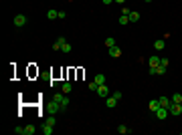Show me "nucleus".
Instances as JSON below:
<instances>
[{"mask_svg": "<svg viewBox=\"0 0 182 135\" xmlns=\"http://www.w3.org/2000/svg\"><path fill=\"white\" fill-rule=\"evenodd\" d=\"M111 95H113L115 99H122V97H124V95H122V91H115V93H111Z\"/></svg>", "mask_w": 182, "mask_h": 135, "instance_id": "obj_27", "label": "nucleus"}, {"mask_svg": "<svg viewBox=\"0 0 182 135\" xmlns=\"http://www.w3.org/2000/svg\"><path fill=\"white\" fill-rule=\"evenodd\" d=\"M164 46H166V41H164V39H158V41L154 43V50H164Z\"/></svg>", "mask_w": 182, "mask_h": 135, "instance_id": "obj_9", "label": "nucleus"}, {"mask_svg": "<svg viewBox=\"0 0 182 135\" xmlns=\"http://www.w3.org/2000/svg\"><path fill=\"white\" fill-rule=\"evenodd\" d=\"M14 133H16V135H24V127L16 125V127H14Z\"/></svg>", "mask_w": 182, "mask_h": 135, "instance_id": "obj_24", "label": "nucleus"}, {"mask_svg": "<svg viewBox=\"0 0 182 135\" xmlns=\"http://www.w3.org/2000/svg\"><path fill=\"white\" fill-rule=\"evenodd\" d=\"M113 2H117V4H126V0H113Z\"/></svg>", "mask_w": 182, "mask_h": 135, "instance_id": "obj_31", "label": "nucleus"}, {"mask_svg": "<svg viewBox=\"0 0 182 135\" xmlns=\"http://www.w3.org/2000/svg\"><path fill=\"white\" fill-rule=\"evenodd\" d=\"M117 22H119V24H122V26H126V24H128V22H130V16H128V14H122V16H119V18H117Z\"/></svg>", "mask_w": 182, "mask_h": 135, "instance_id": "obj_16", "label": "nucleus"}, {"mask_svg": "<svg viewBox=\"0 0 182 135\" xmlns=\"http://www.w3.org/2000/svg\"><path fill=\"white\" fill-rule=\"evenodd\" d=\"M109 56H111V59H119V56H122V48H119L117 45L109 46Z\"/></svg>", "mask_w": 182, "mask_h": 135, "instance_id": "obj_4", "label": "nucleus"}, {"mask_svg": "<svg viewBox=\"0 0 182 135\" xmlns=\"http://www.w3.org/2000/svg\"><path fill=\"white\" fill-rule=\"evenodd\" d=\"M164 73H166V67L164 65H158L156 67V75H164Z\"/></svg>", "mask_w": 182, "mask_h": 135, "instance_id": "obj_23", "label": "nucleus"}, {"mask_svg": "<svg viewBox=\"0 0 182 135\" xmlns=\"http://www.w3.org/2000/svg\"><path fill=\"white\" fill-rule=\"evenodd\" d=\"M45 123H49V125H53V127H55V125H57V119H55V115H49V117L45 119Z\"/></svg>", "mask_w": 182, "mask_h": 135, "instance_id": "obj_19", "label": "nucleus"}, {"mask_svg": "<svg viewBox=\"0 0 182 135\" xmlns=\"http://www.w3.org/2000/svg\"><path fill=\"white\" fill-rule=\"evenodd\" d=\"M154 115H156V117H158V119H160V121H164V119H166V117H168V115H170V111H168V109H166V107H158V111H156V113H154Z\"/></svg>", "mask_w": 182, "mask_h": 135, "instance_id": "obj_3", "label": "nucleus"}, {"mask_svg": "<svg viewBox=\"0 0 182 135\" xmlns=\"http://www.w3.org/2000/svg\"><path fill=\"white\" fill-rule=\"evenodd\" d=\"M160 65H164V67H168V65H170V61H168V59H160Z\"/></svg>", "mask_w": 182, "mask_h": 135, "instance_id": "obj_26", "label": "nucleus"}, {"mask_svg": "<svg viewBox=\"0 0 182 135\" xmlns=\"http://www.w3.org/2000/svg\"><path fill=\"white\" fill-rule=\"evenodd\" d=\"M101 2H103V4H105V6H109V4H111V2H113V0H101Z\"/></svg>", "mask_w": 182, "mask_h": 135, "instance_id": "obj_30", "label": "nucleus"}, {"mask_svg": "<svg viewBox=\"0 0 182 135\" xmlns=\"http://www.w3.org/2000/svg\"><path fill=\"white\" fill-rule=\"evenodd\" d=\"M130 12H132V10H130L128 6H124V8H122V14H130Z\"/></svg>", "mask_w": 182, "mask_h": 135, "instance_id": "obj_28", "label": "nucleus"}, {"mask_svg": "<svg viewBox=\"0 0 182 135\" xmlns=\"http://www.w3.org/2000/svg\"><path fill=\"white\" fill-rule=\"evenodd\" d=\"M95 93H97L99 97H109V95H111V91H109V87H107L105 83H103V85H99V87H97V91H95Z\"/></svg>", "mask_w": 182, "mask_h": 135, "instance_id": "obj_2", "label": "nucleus"}, {"mask_svg": "<svg viewBox=\"0 0 182 135\" xmlns=\"http://www.w3.org/2000/svg\"><path fill=\"white\" fill-rule=\"evenodd\" d=\"M148 107H150V111H152V113H156V111H158V107H160V101H158V99H152Z\"/></svg>", "mask_w": 182, "mask_h": 135, "instance_id": "obj_11", "label": "nucleus"}, {"mask_svg": "<svg viewBox=\"0 0 182 135\" xmlns=\"http://www.w3.org/2000/svg\"><path fill=\"white\" fill-rule=\"evenodd\" d=\"M35 131H37V127H35L33 123H31V125H24V135H33Z\"/></svg>", "mask_w": 182, "mask_h": 135, "instance_id": "obj_15", "label": "nucleus"}, {"mask_svg": "<svg viewBox=\"0 0 182 135\" xmlns=\"http://www.w3.org/2000/svg\"><path fill=\"white\" fill-rule=\"evenodd\" d=\"M12 22H14V26H16V28H22V26H24V24L28 22V18H26L24 14H16Z\"/></svg>", "mask_w": 182, "mask_h": 135, "instance_id": "obj_1", "label": "nucleus"}, {"mask_svg": "<svg viewBox=\"0 0 182 135\" xmlns=\"http://www.w3.org/2000/svg\"><path fill=\"white\" fill-rule=\"evenodd\" d=\"M144 2H152V0H144Z\"/></svg>", "mask_w": 182, "mask_h": 135, "instance_id": "obj_32", "label": "nucleus"}, {"mask_svg": "<svg viewBox=\"0 0 182 135\" xmlns=\"http://www.w3.org/2000/svg\"><path fill=\"white\" fill-rule=\"evenodd\" d=\"M61 50H63V52H71V50H73V46H71V43H65V45L61 46Z\"/></svg>", "mask_w": 182, "mask_h": 135, "instance_id": "obj_22", "label": "nucleus"}, {"mask_svg": "<svg viewBox=\"0 0 182 135\" xmlns=\"http://www.w3.org/2000/svg\"><path fill=\"white\" fill-rule=\"evenodd\" d=\"M61 91H63L65 95H69V93L73 91V85H71L69 81H65V83H61Z\"/></svg>", "mask_w": 182, "mask_h": 135, "instance_id": "obj_7", "label": "nucleus"}, {"mask_svg": "<svg viewBox=\"0 0 182 135\" xmlns=\"http://www.w3.org/2000/svg\"><path fill=\"white\" fill-rule=\"evenodd\" d=\"M117 101H119V99H115V97L111 95V97H107V99H105V107H107V109H113V107L117 105Z\"/></svg>", "mask_w": 182, "mask_h": 135, "instance_id": "obj_6", "label": "nucleus"}, {"mask_svg": "<svg viewBox=\"0 0 182 135\" xmlns=\"http://www.w3.org/2000/svg\"><path fill=\"white\" fill-rule=\"evenodd\" d=\"M180 105H182V101H180Z\"/></svg>", "mask_w": 182, "mask_h": 135, "instance_id": "obj_33", "label": "nucleus"}, {"mask_svg": "<svg viewBox=\"0 0 182 135\" xmlns=\"http://www.w3.org/2000/svg\"><path fill=\"white\" fill-rule=\"evenodd\" d=\"M51 133H53V125L45 123V125H43V135H51Z\"/></svg>", "mask_w": 182, "mask_h": 135, "instance_id": "obj_17", "label": "nucleus"}, {"mask_svg": "<svg viewBox=\"0 0 182 135\" xmlns=\"http://www.w3.org/2000/svg\"><path fill=\"white\" fill-rule=\"evenodd\" d=\"M97 87H99V85H97L95 81H91L89 83V91H97Z\"/></svg>", "mask_w": 182, "mask_h": 135, "instance_id": "obj_25", "label": "nucleus"}, {"mask_svg": "<svg viewBox=\"0 0 182 135\" xmlns=\"http://www.w3.org/2000/svg\"><path fill=\"white\" fill-rule=\"evenodd\" d=\"M128 16H130V22H138V20H140V12H138V10H132Z\"/></svg>", "mask_w": 182, "mask_h": 135, "instance_id": "obj_13", "label": "nucleus"}, {"mask_svg": "<svg viewBox=\"0 0 182 135\" xmlns=\"http://www.w3.org/2000/svg\"><path fill=\"white\" fill-rule=\"evenodd\" d=\"M117 133H122V135L130 133V129H128V125H119V127H117Z\"/></svg>", "mask_w": 182, "mask_h": 135, "instance_id": "obj_21", "label": "nucleus"}, {"mask_svg": "<svg viewBox=\"0 0 182 135\" xmlns=\"http://www.w3.org/2000/svg\"><path fill=\"white\" fill-rule=\"evenodd\" d=\"M59 85H61V83H59L57 79H53V81H51V87H59Z\"/></svg>", "mask_w": 182, "mask_h": 135, "instance_id": "obj_29", "label": "nucleus"}, {"mask_svg": "<svg viewBox=\"0 0 182 135\" xmlns=\"http://www.w3.org/2000/svg\"><path fill=\"white\" fill-rule=\"evenodd\" d=\"M115 45H117V43H115L113 37H107V39H105V46H107V48H109V46H115Z\"/></svg>", "mask_w": 182, "mask_h": 135, "instance_id": "obj_18", "label": "nucleus"}, {"mask_svg": "<svg viewBox=\"0 0 182 135\" xmlns=\"http://www.w3.org/2000/svg\"><path fill=\"white\" fill-rule=\"evenodd\" d=\"M168 111H170V115H180V113H182V105H180V103H172Z\"/></svg>", "mask_w": 182, "mask_h": 135, "instance_id": "obj_5", "label": "nucleus"}, {"mask_svg": "<svg viewBox=\"0 0 182 135\" xmlns=\"http://www.w3.org/2000/svg\"><path fill=\"white\" fill-rule=\"evenodd\" d=\"M47 18H49V20H55V18H59V10H55V8H49V10H47Z\"/></svg>", "mask_w": 182, "mask_h": 135, "instance_id": "obj_8", "label": "nucleus"}, {"mask_svg": "<svg viewBox=\"0 0 182 135\" xmlns=\"http://www.w3.org/2000/svg\"><path fill=\"white\" fill-rule=\"evenodd\" d=\"M158 101H160V107H166V109H170V105H172V101L168 97H160Z\"/></svg>", "mask_w": 182, "mask_h": 135, "instance_id": "obj_10", "label": "nucleus"}, {"mask_svg": "<svg viewBox=\"0 0 182 135\" xmlns=\"http://www.w3.org/2000/svg\"><path fill=\"white\" fill-rule=\"evenodd\" d=\"M170 101H172V103H180V101H182V95H180V93H174V95L170 97Z\"/></svg>", "mask_w": 182, "mask_h": 135, "instance_id": "obj_20", "label": "nucleus"}, {"mask_svg": "<svg viewBox=\"0 0 182 135\" xmlns=\"http://www.w3.org/2000/svg\"><path fill=\"white\" fill-rule=\"evenodd\" d=\"M148 65H150V67H158V65H160V56L152 54V56H150V61H148Z\"/></svg>", "mask_w": 182, "mask_h": 135, "instance_id": "obj_12", "label": "nucleus"}, {"mask_svg": "<svg viewBox=\"0 0 182 135\" xmlns=\"http://www.w3.org/2000/svg\"><path fill=\"white\" fill-rule=\"evenodd\" d=\"M93 81H95V83H97V85H103V83H105V75H103V73H97V75H95V79H93Z\"/></svg>", "mask_w": 182, "mask_h": 135, "instance_id": "obj_14", "label": "nucleus"}]
</instances>
